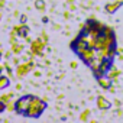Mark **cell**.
<instances>
[{
	"instance_id": "cell-1",
	"label": "cell",
	"mask_w": 123,
	"mask_h": 123,
	"mask_svg": "<svg viewBox=\"0 0 123 123\" xmlns=\"http://www.w3.org/2000/svg\"><path fill=\"white\" fill-rule=\"evenodd\" d=\"M73 51L93 70L97 80L107 75L116 55V38L110 28L88 22L71 43Z\"/></svg>"
},
{
	"instance_id": "cell-3",
	"label": "cell",
	"mask_w": 123,
	"mask_h": 123,
	"mask_svg": "<svg viewBox=\"0 0 123 123\" xmlns=\"http://www.w3.org/2000/svg\"><path fill=\"white\" fill-rule=\"evenodd\" d=\"M31 100H32L31 96H26V97L20 98V100L16 103V110H18V111H26L28 107H29V104H31Z\"/></svg>"
},
{
	"instance_id": "cell-4",
	"label": "cell",
	"mask_w": 123,
	"mask_h": 123,
	"mask_svg": "<svg viewBox=\"0 0 123 123\" xmlns=\"http://www.w3.org/2000/svg\"><path fill=\"white\" fill-rule=\"evenodd\" d=\"M122 3H123V2H119V3H116V5H109V6L106 7V10H107L109 13H114L116 9H119V6H120Z\"/></svg>"
},
{
	"instance_id": "cell-7",
	"label": "cell",
	"mask_w": 123,
	"mask_h": 123,
	"mask_svg": "<svg viewBox=\"0 0 123 123\" xmlns=\"http://www.w3.org/2000/svg\"><path fill=\"white\" fill-rule=\"evenodd\" d=\"M3 109H5V104H2V103H0V111H2Z\"/></svg>"
},
{
	"instance_id": "cell-5",
	"label": "cell",
	"mask_w": 123,
	"mask_h": 123,
	"mask_svg": "<svg viewBox=\"0 0 123 123\" xmlns=\"http://www.w3.org/2000/svg\"><path fill=\"white\" fill-rule=\"evenodd\" d=\"M98 106H100V109H109L110 107V103H103V97H98Z\"/></svg>"
},
{
	"instance_id": "cell-2",
	"label": "cell",
	"mask_w": 123,
	"mask_h": 123,
	"mask_svg": "<svg viewBox=\"0 0 123 123\" xmlns=\"http://www.w3.org/2000/svg\"><path fill=\"white\" fill-rule=\"evenodd\" d=\"M45 109V103H42L39 98H36V97H32V100H31V104H29V107H28V116H33V117H36V116H39L41 113H42V110Z\"/></svg>"
},
{
	"instance_id": "cell-6",
	"label": "cell",
	"mask_w": 123,
	"mask_h": 123,
	"mask_svg": "<svg viewBox=\"0 0 123 123\" xmlns=\"http://www.w3.org/2000/svg\"><path fill=\"white\" fill-rule=\"evenodd\" d=\"M5 86H9V80L5 78V77H2V78H0V88H3Z\"/></svg>"
}]
</instances>
